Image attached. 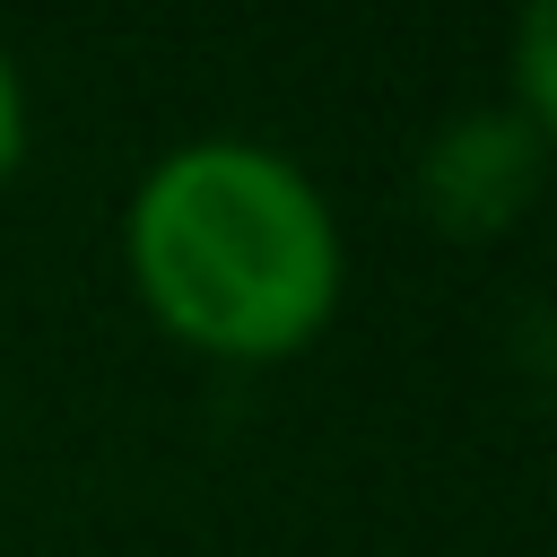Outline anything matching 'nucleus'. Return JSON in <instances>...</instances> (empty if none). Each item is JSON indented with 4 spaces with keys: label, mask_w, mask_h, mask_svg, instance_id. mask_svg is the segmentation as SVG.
Here are the masks:
<instances>
[{
    "label": "nucleus",
    "mask_w": 557,
    "mask_h": 557,
    "mask_svg": "<svg viewBox=\"0 0 557 557\" xmlns=\"http://www.w3.org/2000/svg\"><path fill=\"white\" fill-rule=\"evenodd\" d=\"M139 305L200 357L270 366L339 313V226L261 139H191L148 165L122 218Z\"/></svg>",
    "instance_id": "nucleus-1"
},
{
    "label": "nucleus",
    "mask_w": 557,
    "mask_h": 557,
    "mask_svg": "<svg viewBox=\"0 0 557 557\" xmlns=\"http://www.w3.org/2000/svg\"><path fill=\"white\" fill-rule=\"evenodd\" d=\"M531 183H540V131H531L522 113H470V122H453V131L435 139V157H426V200H435V218L461 226V235L513 226V209L531 200Z\"/></svg>",
    "instance_id": "nucleus-2"
},
{
    "label": "nucleus",
    "mask_w": 557,
    "mask_h": 557,
    "mask_svg": "<svg viewBox=\"0 0 557 557\" xmlns=\"http://www.w3.org/2000/svg\"><path fill=\"white\" fill-rule=\"evenodd\" d=\"M548 44H557V9L540 0V9L522 17V122H531V131H548V113H557V78H548Z\"/></svg>",
    "instance_id": "nucleus-3"
},
{
    "label": "nucleus",
    "mask_w": 557,
    "mask_h": 557,
    "mask_svg": "<svg viewBox=\"0 0 557 557\" xmlns=\"http://www.w3.org/2000/svg\"><path fill=\"white\" fill-rule=\"evenodd\" d=\"M17 157H26V87H17V61L0 52V183L17 174Z\"/></svg>",
    "instance_id": "nucleus-4"
}]
</instances>
